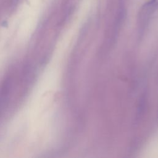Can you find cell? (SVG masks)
<instances>
[{
    "instance_id": "6da1fadb",
    "label": "cell",
    "mask_w": 158,
    "mask_h": 158,
    "mask_svg": "<svg viewBox=\"0 0 158 158\" xmlns=\"http://www.w3.org/2000/svg\"><path fill=\"white\" fill-rule=\"evenodd\" d=\"M13 77L14 73L11 71L4 78L0 86V115L8 104L10 94L12 88Z\"/></svg>"
}]
</instances>
